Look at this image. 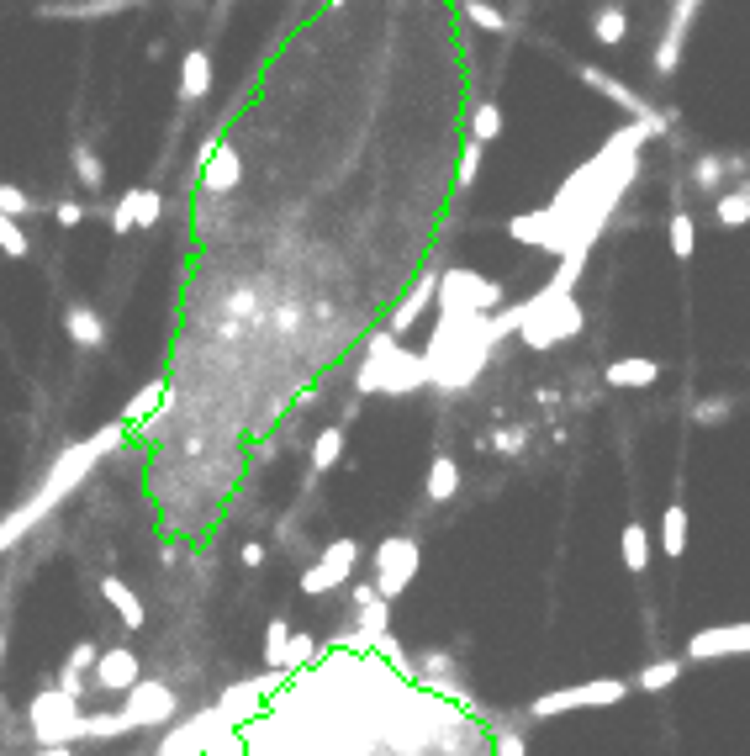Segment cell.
<instances>
[{"label": "cell", "instance_id": "ba28073f", "mask_svg": "<svg viewBox=\"0 0 750 756\" xmlns=\"http://www.w3.org/2000/svg\"><path fill=\"white\" fill-rule=\"evenodd\" d=\"M418 566H423V545L412 534H391V540L375 545V598H402L412 582H418Z\"/></svg>", "mask_w": 750, "mask_h": 756}, {"label": "cell", "instance_id": "8d00e7d4", "mask_svg": "<svg viewBox=\"0 0 750 756\" xmlns=\"http://www.w3.org/2000/svg\"><path fill=\"white\" fill-rule=\"evenodd\" d=\"M0 254H11V260H27V254H32L27 233L16 228V217H6V212H0Z\"/></svg>", "mask_w": 750, "mask_h": 756}, {"label": "cell", "instance_id": "74e56055", "mask_svg": "<svg viewBox=\"0 0 750 756\" xmlns=\"http://www.w3.org/2000/svg\"><path fill=\"white\" fill-rule=\"evenodd\" d=\"M465 16H471L481 32H508V16H502L497 6H486V0H465Z\"/></svg>", "mask_w": 750, "mask_h": 756}, {"label": "cell", "instance_id": "44dd1931", "mask_svg": "<svg viewBox=\"0 0 750 756\" xmlns=\"http://www.w3.org/2000/svg\"><path fill=\"white\" fill-rule=\"evenodd\" d=\"M238 175H243V159H238L233 149H217L212 159L201 164V191H206V196H228V191L238 186Z\"/></svg>", "mask_w": 750, "mask_h": 756}, {"label": "cell", "instance_id": "83f0119b", "mask_svg": "<svg viewBox=\"0 0 750 756\" xmlns=\"http://www.w3.org/2000/svg\"><path fill=\"white\" fill-rule=\"evenodd\" d=\"M661 550H666L671 561L687 550V508H682V503H671V508L661 513Z\"/></svg>", "mask_w": 750, "mask_h": 756}, {"label": "cell", "instance_id": "f6af8a7d", "mask_svg": "<svg viewBox=\"0 0 750 756\" xmlns=\"http://www.w3.org/2000/svg\"><path fill=\"white\" fill-rule=\"evenodd\" d=\"M312 651H317L312 635H291V645H286V672H291V667H307Z\"/></svg>", "mask_w": 750, "mask_h": 756}, {"label": "cell", "instance_id": "3957f363", "mask_svg": "<svg viewBox=\"0 0 750 756\" xmlns=\"http://www.w3.org/2000/svg\"><path fill=\"white\" fill-rule=\"evenodd\" d=\"M434 371H428V355H412L402 349L397 334H375L370 349H365V371H360V392H412V386H428Z\"/></svg>", "mask_w": 750, "mask_h": 756}, {"label": "cell", "instance_id": "7bdbcfd3", "mask_svg": "<svg viewBox=\"0 0 750 756\" xmlns=\"http://www.w3.org/2000/svg\"><path fill=\"white\" fill-rule=\"evenodd\" d=\"M228 318H259V297H254V286L249 291H233V297H228Z\"/></svg>", "mask_w": 750, "mask_h": 756}, {"label": "cell", "instance_id": "8992f818", "mask_svg": "<svg viewBox=\"0 0 750 756\" xmlns=\"http://www.w3.org/2000/svg\"><path fill=\"white\" fill-rule=\"evenodd\" d=\"M27 725L37 735V746H69L85 735V714H80V698H69L59 688L37 693L27 704Z\"/></svg>", "mask_w": 750, "mask_h": 756}, {"label": "cell", "instance_id": "d590c367", "mask_svg": "<svg viewBox=\"0 0 750 756\" xmlns=\"http://www.w3.org/2000/svg\"><path fill=\"white\" fill-rule=\"evenodd\" d=\"M386 614H391L386 598H370V603L360 608V645H370L375 635H386Z\"/></svg>", "mask_w": 750, "mask_h": 756}, {"label": "cell", "instance_id": "d6a6232c", "mask_svg": "<svg viewBox=\"0 0 750 756\" xmlns=\"http://www.w3.org/2000/svg\"><path fill=\"white\" fill-rule=\"evenodd\" d=\"M714 217H719L724 228H745V223H750V191L719 196V201H714Z\"/></svg>", "mask_w": 750, "mask_h": 756}, {"label": "cell", "instance_id": "ac0fdd59", "mask_svg": "<svg viewBox=\"0 0 750 756\" xmlns=\"http://www.w3.org/2000/svg\"><path fill=\"white\" fill-rule=\"evenodd\" d=\"M64 334H69L74 349H101V344H106V323L96 318V307L69 302V307H64Z\"/></svg>", "mask_w": 750, "mask_h": 756}, {"label": "cell", "instance_id": "f546056e", "mask_svg": "<svg viewBox=\"0 0 750 756\" xmlns=\"http://www.w3.org/2000/svg\"><path fill=\"white\" fill-rule=\"evenodd\" d=\"M677 677H682V661H671V656H666V661H650V667L634 672V688H645V693H666Z\"/></svg>", "mask_w": 750, "mask_h": 756}, {"label": "cell", "instance_id": "7c38bea8", "mask_svg": "<svg viewBox=\"0 0 750 756\" xmlns=\"http://www.w3.org/2000/svg\"><path fill=\"white\" fill-rule=\"evenodd\" d=\"M750 651V624H708L687 640V661H719V656H745Z\"/></svg>", "mask_w": 750, "mask_h": 756}, {"label": "cell", "instance_id": "b9f144b4", "mask_svg": "<svg viewBox=\"0 0 750 756\" xmlns=\"http://www.w3.org/2000/svg\"><path fill=\"white\" fill-rule=\"evenodd\" d=\"M138 228V201H133V191H127L117 207H111V233H133Z\"/></svg>", "mask_w": 750, "mask_h": 756}, {"label": "cell", "instance_id": "30bf717a", "mask_svg": "<svg viewBox=\"0 0 750 756\" xmlns=\"http://www.w3.org/2000/svg\"><path fill=\"white\" fill-rule=\"evenodd\" d=\"M354 566H360V540H333V545L323 550V561L302 571V593H307V598L333 593V587H344V582L354 577Z\"/></svg>", "mask_w": 750, "mask_h": 756}, {"label": "cell", "instance_id": "9a60e30c", "mask_svg": "<svg viewBox=\"0 0 750 756\" xmlns=\"http://www.w3.org/2000/svg\"><path fill=\"white\" fill-rule=\"evenodd\" d=\"M280 677H286V672H270V677H259V682H233V688L217 698V719H222V725H243V719H254L259 704H265V688H275Z\"/></svg>", "mask_w": 750, "mask_h": 756}, {"label": "cell", "instance_id": "4316f807", "mask_svg": "<svg viewBox=\"0 0 750 756\" xmlns=\"http://www.w3.org/2000/svg\"><path fill=\"white\" fill-rule=\"evenodd\" d=\"M339 455H344V423H333V429H323L312 439V476H323L339 466Z\"/></svg>", "mask_w": 750, "mask_h": 756}, {"label": "cell", "instance_id": "5b68a950", "mask_svg": "<svg viewBox=\"0 0 750 756\" xmlns=\"http://www.w3.org/2000/svg\"><path fill=\"white\" fill-rule=\"evenodd\" d=\"M497 307H502V281H492V275L465 270V265L439 275V312H455V318H492Z\"/></svg>", "mask_w": 750, "mask_h": 756}, {"label": "cell", "instance_id": "60d3db41", "mask_svg": "<svg viewBox=\"0 0 750 756\" xmlns=\"http://www.w3.org/2000/svg\"><path fill=\"white\" fill-rule=\"evenodd\" d=\"M32 207H37V201L22 186H6V180H0V212H6V217H27Z\"/></svg>", "mask_w": 750, "mask_h": 756}, {"label": "cell", "instance_id": "8fae6325", "mask_svg": "<svg viewBox=\"0 0 750 756\" xmlns=\"http://www.w3.org/2000/svg\"><path fill=\"white\" fill-rule=\"evenodd\" d=\"M180 709V698H175V688H164V682H138L133 693H127V709H122V719H127V730H148V725H164Z\"/></svg>", "mask_w": 750, "mask_h": 756}, {"label": "cell", "instance_id": "f5cc1de1", "mask_svg": "<svg viewBox=\"0 0 750 756\" xmlns=\"http://www.w3.org/2000/svg\"><path fill=\"white\" fill-rule=\"evenodd\" d=\"M0 661H6V630H0Z\"/></svg>", "mask_w": 750, "mask_h": 756}, {"label": "cell", "instance_id": "d4e9b609", "mask_svg": "<svg viewBox=\"0 0 750 756\" xmlns=\"http://www.w3.org/2000/svg\"><path fill=\"white\" fill-rule=\"evenodd\" d=\"M624 32H629V16H624L618 0H608V6L592 16V38L603 43V48H618V43H624Z\"/></svg>", "mask_w": 750, "mask_h": 756}, {"label": "cell", "instance_id": "9c48e42d", "mask_svg": "<svg viewBox=\"0 0 750 756\" xmlns=\"http://www.w3.org/2000/svg\"><path fill=\"white\" fill-rule=\"evenodd\" d=\"M576 80L592 85V90H603L613 106H624V112H629V122H645V127H655V133H671V122H677V112H661V106H650L640 90L618 85L608 69H597V64H576Z\"/></svg>", "mask_w": 750, "mask_h": 756}, {"label": "cell", "instance_id": "ee69618b", "mask_svg": "<svg viewBox=\"0 0 750 756\" xmlns=\"http://www.w3.org/2000/svg\"><path fill=\"white\" fill-rule=\"evenodd\" d=\"M481 149H486V143H476V138L465 143V154H460V191L476 180V170H481Z\"/></svg>", "mask_w": 750, "mask_h": 756}, {"label": "cell", "instance_id": "e575fe53", "mask_svg": "<svg viewBox=\"0 0 750 756\" xmlns=\"http://www.w3.org/2000/svg\"><path fill=\"white\" fill-rule=\"evenodd\" d=\"M471 138L476 143H497L502 138V106H492V101L476 106V112H471Z\"/></svg>", "mask_w": 750, "mask_h": 756}, {"label": "cell", "instance_id": "e0dca14e", "mask_svg": "<svg viewBox=\"0 0 750 756\" xmlns=\"http://www.w3.org/2000/svg\"><path fill=\"white\" fill-rule=\"evenodd\" d=\"M434 302H439V270H428V275H418V286H412L407 297L397 302V312H391V323H386V334L407 339V334H412V323H418Z\"/></svg>", "mask_w": 750, "mask_h": 756}, {"label": "cell", "instance_id": "ab89813d", "mask_svg": "<svg viewBox=\"0 0 750 756\" xmlns=\"http://www.w3.org/2000/svg\"><path fill=\"white\" fill-rule=\"evenodd\" d=\"M133 201H138V228H154V223H159L164 196H159L154 186H138V191H133Z\"/></svg>", "mask_w": 750, "mask_h": 756}, {"label": "cell", "instance_id": "836d02e7", "mask_svg": "<svg viewBox=\"0 0 750 756\" xmlns=\"http://www.w3.org/2000/svg\"><path fill=\"white\" fill-rule=\"evenodd\" d=\"M692 249H698V228H692L687 207H677L671 212V254H677V260H692Z\"/></svg>", "mask_w": 750, "mask_h": 756}, {"label": "cell", "instance_id": "c3c4849f", "mask_svg": "<svg viewBox=\"0 0 750 756\" xmlns=\"http://www.w3.org/2000/svg\"><path fill=\"white\" fill-rule=\"evenodd\" d=\"M692 418H698V423H719V418H724V402H714V397H703V402H698V408H692Z\"/></svg>", "mask_w": 750, "mask_h": 756}, {"label": "cell", "instance_id": "bcb514c9", "mask_svg": "<svg viewBox=\"0 0 750 756\" xmlns=\"http://www.w3.org/2000/svg\"><path fill=\"white\" fill-rule=\"evenodd\" d=\"M53 217H59V228H80L85 223V201H59Z\"/></svg>", "mask_w": 750, "mask_h": 756}, {"label": "cell", "instance_id": "f35d334b", "mask_svg": "<svg viewBox=\"0 0 750 756\" xmlns=\"http://www.w3.org/2000/svg\"><path fill=\"white\" fill-rule=\"evenodd\" d=\"M692 180H698V191H708V196H714V191H719V180H724V159L703 154L698 164H692Z\"/></svg>", "mask_w": 750, "mask_h": 756}, {"label": "cell", "instance_id": "4dcf8cb0", "mask_svg": "<svg viewBox=\"0 0 750 756\" xmlns=\"http://www.w3.org/2000/svg\"><path fill=\"white\" fill-rule=\"evenodd\" d=\"M286 645H291V624L286 619H270L265 624V667L270 672H286Z\"/></svg>", "mask_w": 750, "mask_h": 756}, {"label": "cell", "instance_id": "7dc6e473", "mask_svg": "<svg viewBox=\"0 0 750 756\" xmlns=\"http://www.w3.org/2000/svg\"><path fill=\"white\" fill-rule=\"evenodd\" d=\"M523 439H529L523 429H497V434H492V445H497L502 455H518V450H523Z\"/></svg>", "mask_w": 750, "mask_h": 756}, {"label": "cell", "instance_id": "7a4b0ae2", "mask_svg": "<svg viewBox=\"0 0 750 756\" xmlns=\"http://www.w3.org/2000/svg\"><path fill=\"white\" fill-rule=\"evenodd\" d=\"M122 434H127V423L117 418V423H106V429H96V434H90L85 445H69V450H64L59 460H53V466H48V476H43V487H37V492L27 497L22 508H11L6 519H0V556H6V550H16V545H22L27 534H32L37 524H43L48 513L59 508L64 497H69L74 487H80L85 476L96 471V466H101V460H106L111 450L122 445Z\"/></svg>", "mask_w": 750, "mask_h": 756}, {"label": "cell", "instance_id": "d6986e66", "mask_svg": "<svg viewBox=\"0 0 750 756\" xmlns=\"http://www.w3.org/2000/svg\"><path fill=\"white\" fill-rule=\"evenodd\" d=\"M96 661H101V645H96V640H80V645H74V651L64 656V672H59V693L80 698V693H85V677L96 672Z\"/></svg>", "mask_w": 750, "mask_h": 756}, {"label": "cell", "instance_id": "4fadbf2b", "mask_svg": "<svg viewBox=\"0 0 750 756\" xmlns=\"http://www.w3.org/2000/svg\"><path fill=\"white\" fill-rule=\"evenodd\" d=\"M138 6H148V0H43L37 16L43 22H101V16H122Z\"/></svg>", "mask_w": 750, "mask_h": 756}, {"label": "cell", "instance_id": "6da1fadb", "mask_svg": "<svg viewBox=\"0 0 750 756\" xmlns=\"http://www.w3.org/2000/svg\"><path fill=\"white\" fill-rule=\"evenodd\" d=\"M645 138H661V133H655V127H645V122H629L624 133H613L608 149L581 164L566 186L555 191L550 207L513 217L508 233L518 238V244H529V249L555 254V260H560V254H571V249H587V254H592L597 233H603L608 217L618 212V196H624V186L640 175V143H645Z\"/></svg>", "mask_w": 750, "mask_h": 756}, {"label": "cell", "instance_id": "484cf974", "mask_svg": "<svg viewBox=\"0 0 750 756\" xmlns=\"http://www.w3.org/2000/svg\"><path fill=\"white\" fill-rule=\"evenodd\" d=\"M618 550H624V566L640 577V571L650 566V534H645V524H624V534H618Z\"/></svg>", "mask_w": 750, "mask_h": 756}, {"label": "cell", "instance_id": "1f68e13d", "mask_svg": "<svg viewBox=\"0 0 750 756\" xmlns=\"http://www.w3.org/2000/svg\"><path fill=\"white\" fill-rule=\"evenodd\" d=\"M74 175L85 180V191H101L106 186V170H101V159H96V149H90V143H74Z\"/></svg>", "mask_w": 750, "mask_h": 756}, {"label": "cell", "instance_id": "cb8c5ba5", "mask_svg": "<svg viewBox=\"0 0 750 756\" xmlns=\"http://www.w3.org/2000/svg\"><path fill=\"white\" fill-rule=\"evenodd\" d=\"M455 492H460L455 455H434V466H428V503H449Z\"/></svg>", "mask_w": 750, "mask_h": 756}, {"label": "cell", "instance_id": "816d5d0a", "mask_svg": "<svg viewBox=\"0 0 750 756\" xmlns=\"http://www.w3.org/2000/svg\"><path fill=\"white\" fill-rule=\"evenodd\" d=\"M32 756H69L64 746H43V751H32Z\"/></svg>", "mask_w": 750, "mask_h": 756}, {"label": "cell", "instance_id": "277c9868", "mask_svg": "<svg viewBox=\"0 0 750 756\" xmlns=\"http://www.w3.org/2000/svg\"><path fill=\"white\" fill-rule=\"evenodd\" d=\"M581 334V307L576 297H550V291H534L523 302V323H518V339L529 349H555Z\"/></svg>", "mask_w": 750, "mask_h": 756}, {"label": "cell", "instance_id": "f1b7e54d", "mask_svg": "<svg viewBox=\"0 0 750 756\" xmlns=\"http://www.w3.org/2000/svg\"><path fill=\"white\" fill-rule=\"evenodd\" d=\"M164 402H170V386H164V381H148L143 392H138V397H133V402H127V408H122V423H143L148 413H159Z\"/></svg>", "mask_w": 750, "mask_h": 756}, {"label": "cell", "instance_id": "681fc988", "mask_svg": "<svg viewBox=\"0 0 750 756\" xmlns=\"http://www.w3.org/2000/svg\"><path fill=\"white\" fill-rule=\"evenodd\" d=\"M238 561L249 566V571H254V566H265V545H259V540H249V545L238 550Z\"/></svg>", "mask_w": 750, "mask_h": 756}, {"label": "cell", "instance_id": "7402d4cb", "mask_svg": "<svg viewBox=\"0 0 750 756\" xmlns=\"http://www.w3.org/2000/svg\"><path fill=\"white\" fill-rule=\"evenodd\" d=\"M101 598L117 608V619L127 624V630H143L148 624V608H143V598L133 593V587H127L122 577H101Z\"/></svg>", "mask_w": 750, "mask_h": 756}, {"label": "cell", "instance_id": "52a82bcc", "mask_svg": "<svg viewBox=\"0 0 750 756\" xmlns=\"http://www.w3.org/2000/svg\"><path fill=\"white\" fill-rule=\"evenodd\" d=\"M618 698H629L624 677H592V682H571V688L539 693L529 704V714L534 719H555V714H571V709H613Z\"/></svg>", "mask_w": 750, "mask_h": 756}, {"label": "cell", "instance_id": "ffe728a7", "mask_svg": "<svg viewBox=\"0 0 750 756\" xmlns=\"http://www.w3.org/2000/svg\"><path fill=\"white\" fill-rule=\"evenodd\" d=\"M206 90H212V53L206 48H191L180 64V106H196Z\"/></svg>", "mask_w": 750, "mask_h": 756}, {"label": "cell", "instance_id": "f907efd6", "mask_svg": "<svg viewBox=\"0 0 750 756\" xmlns=\"http://www.w3.org/2000/svg\"><path fill=\"white\" fill-rule=\"evenodd\" d=\"M497 756H523V735H518V730H508V735L497 741Z\"/></svg>", "mask_w": 750, "mask_h": 756}, {"label": "cell", "instance_id": "2e32d148", "mask_svg": "<svg viewBox=\"0 0 750 756\" xmlns=\"http://www.w3.org/2000/svg\"><path fill=\"white\" fill-rule=\"evenodd\" d=\"M90 682H96L101 693H133L138 682H143V661H138L133 651H122V645H117V651H101Z\"/></svg>", "mask_w": 750, "mask_h": 756}, {"label": "cell", "instance_id": "5bb4252c", "mask_svg": "<svg viewBox=\"0 0 750 756\" xmlns=\"http://www.w3.org/2000/svg\"><path fill=\"white\" fill-rule=\"evenodd\" d=\"M703 0H677L671 6V27L661 32V48H655V75L671 80L677 75V64H682V43H687V27H692V16H698Z\"/></svg>", "mask_w": 750, "mask_h": 756}, {"label": "cell", "instance_id": "603a6c76", "mask_svg": "<svg viewBox=\"0 0 750 756\" xmlns=\"http://www.w3.org/2000/svg\"><path fill=\"white\" fill-rule=\"evenodd\" d=\"M603 381H608V386H634V392H640V386L661 381V365L645 360V355H618L608 371H603Z\"/></svg>", "mask_w": 750, "mask_h": 756}]
</instances>
